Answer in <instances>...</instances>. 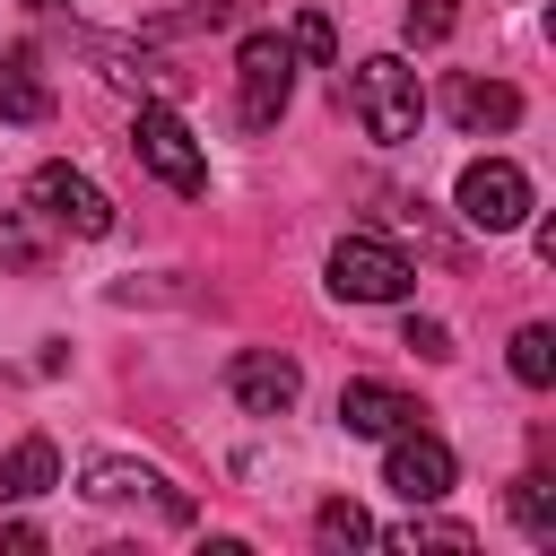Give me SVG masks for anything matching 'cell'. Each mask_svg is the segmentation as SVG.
<instances>
[{
    "mask_svg": "<svg viewBox=\"0 0 556 556\" xmlns=\"http://www.w3.org/2000/svg\"><path fill=\"white\" fill-rule=\"evenodd\" d=\"M52 486H61V452H52V434L9 443V460H0V504H35V495H52Z\"/></svg>",
    "mask_w": 556,
    "mask_h": 556,
    "instance_id": "cell-13",
    "label": "cell"
},
{
    "mask_svg": "<svg viewBox=\"0 0 556 556\" xmlns=\"http://www.w3.org/2000/svg\"><path fill=\"white\" fill-rule=\"evenodd\" d=\"M452 26H460V9H452V0H408V17H400V35H408V43H443Z\"/></svg>",
    "mask_w": 556,
    "mask_h": 556,
    "instance_id": "cell-19",
    "label": "cell"
},
{
    "mask_svg": "<svg viewBox=\"0 0 556 556\" xmlns=\"http://www.w3.org/2000/svg\"><path fill=\"white\" fill-rule=\"evenodd\" d=\"M400 348H417L426 365H443V356H452V330H443V321H417V313H408V330H400Z\"/></svg>",
    "mask_w": 556,
    "mask_h": 556,
    "instance_id": "cell-21",
    "label": "cell"
},
{
    "mask_svg": "<svg viewBox=\"0 0 556 556\" xmlns=\"http://www.w3.org/2000/svg\"><path fill=\"white\" fill-rule=\"evenodd\" d=\"M17 9H61V0H17Z\"/></svg>",
    "mask_w": 556,
    "mask_h": 556,
    "instance_id": "cell-23",
    "label": "cell"
},
{
    "mask_svg": "<svg viewBox=\"0 0 556 556\" xmlns=\"http://www.w3.org/2000/svg\"><path fill=\"white\" fill-rule=\"evenodd\" d=\"M0 269L9 278H26V269H43V235L17 217V208H0Z\"/></svg>",
    "mask_w": 556,
    "mask_h": 556,
    "instance_id": "cell-18",
    "label": "cell"
},
{
    "mask_svg": "<svg viewBox=\"0 0 556 556\" xmlns=\"http://www.w3.org/2000/svg\"><path fill=\"white\" fill-rule=\"evenodd\" d=\"M348 113H356L365 139L400 148V139H417V122H426V87H417V70H408L400 52H365V61L348 70Z\"/></svg>",
    "mask_w": 556,
    "mask_h": 556,
    "instance_id": "cell-1",
    "label": "cell"
},
{
    "mask_svg": "<svg viewBox=\"0 0 556 556\" xmlns=\"http://www.w3.org/2000/svg\"><path fill=\"white\" fill-rule=\"evenodd\" d=\"M513 382H521V391H547V382H556V330H547V321H521V330H513Z\"/></svg>",
    "mask_w": 556,
    "mask_h": 556,
    "instance_id": "cell-14",
    "label": "cell"
},
{
    "mask_svg": "<svg viewBox=\"0 0 556 556\" xmlns=\"http://www.w3.org/2000/svg\"><path fill=\"white\" fill-rule=\"evenodd\" d=\"M0 122H52V78H43V52L35 43H9L0 52Z\"/></svg>",
    "mask_w": 556,
    "mask_h": 556,
    "instance_id": "cell-11",
    "label": "cell"
},
{
    "mask_svg": "<svg viewBox=\"0 0 556 556\" xmlns=\"http://www.w3.org/2000/svg\"><path fill=\"white\" fill-rule=\"evenodd\" d=\"M426 408L408 400V391H391V382H374V374H356V382H339V426L348 434H365V443H391L400 426H417Z\"/></svg>",
    "mask_w": 556,
    "mask_h": 556,
    "instance_id": "cell-10",
    "label": "cell"
},
{
    "mask_svg": "<svg viewBox=\"0 0 556 556\" xmlns=\"http://www.w3.org/2000/svg\"><path fill=\"white\" fill-rule=\"evenodd\" d=\"M35 547H43L35 521H0V556H35Z\"/></svg>",
    "mask_w": 556,
    "mask_h": 556,
    "instance_id": "cell-22",
    "label": "cell"
},
{
    "mask_svg": "<svg viewBox=\"0 0 556 556\" xmlns=\"http://www.w3.org/2000/svg\"><path fill=\"white\" fill-rule=\"evenodd\" d=\"M452 478H460V460H452L443 434H426V426H400V434H391V452H382V486H391L400 504H443Z\"/></svg>",
    "mask_w": 556,
    "mask_h": 556,
    "instance_id": "cell-7",
    "label": "cell"
},
{
    "mask_svg": "<svg viewBox=\"0 0 556 556\" xmlns=\"http://www.w3.org/2000/svg\"><path fill=\"white\" fill-rule=\"evenodd\" d=\"M78 495H87V504H156L165 521H191V495H182L165 469H148V460H87Z\"/></svg>",
    "mask_w": 556,
    "mask_h": 556,
    "instance_id": "cell-9",
    "label": "cell"
},
{
    "mask_svg": "<svg viewBox=\"0 0 556 556\" xmlns=\"http://www.w3.org/2000/svg\"><path fill=\"white\" fill-rule=\"evenodd\" d=\"M226 391H235L243 417H287V408L304 400V365L278 356V348H243V356L226 365Z\"/></svg>",
    "mask_w": 556,
    "mask_h": 556,
    "instance_id": "cell-8",
    "label": "cell"
},
{
    "mask_svg": "<svg viewBox=\"0 0 556 556\" xmlns=\"http://www.w3.org/2000/svg\"><path fill=\"white\" fill-rule=\"evenodd\" d=\"M313 539H321V547H365V539H374V521H365V504L330 495V504L313 513Z\"/></svg>",
    "mask_w": 556,
    "mask_h": 556,
    "instance_id": "cell-17",
    "label": "cell"
},
{
    "mask_svg": "<svg viewBox=\"0 0 556 556\" xmlns=\"http://www.w3.org/2000/svg\"><path fill=\"white\" fill-rule=\"evenodd\" d=\"M452 122L469 130V139H486V130H513L521 122V87H504V78H452Z\"/></svg>",
    "mask_w": 556,
    "mask_h": 556,
    "instance_id": "cell-12",
    "label": "cell"
},
{
    "mask_svg": "<svg viewBox=\"0 0 556 556\" xmlns=\"http://www.w3.org/2000/svg\"><path fill=\"white\" fill-rule=\"evenodd\" d=\"M26 200H35L52 226L87 235V243H104V235H113V200H104V182H96V174H78V165H35V174H26Z\"/></svg>",
    "mask_w": 556,
    "mask_h": 556,
    "instance_id": "cell-6",
    "label": "cell"
},
{
    "mask_svg": "<svg viewBox=\"0 0 556 556\" xmlns=\"http://www.w3.org/2000/svg\"><path fill=\"white\" fill-rule=\"evenodd\" d=\"M452 208H460V226H478V235H513V226H530V174H521L513 156H469Z\"/></svg>",
    "mask_w": 556,
    "mask_h": 556,
    "instance_id": "cell-5",
    "label": "cell"
},
{
    "mask_svg": "<svg viewBox=\"0 0 556 556\" xmlns=\"http://www.w3.org/2000/svg\"><path fill=\"white\" fill-rule=\"evenodd\" d=\"M374 539H382V547H452V556L478 547L469 521H434V513H408V521H391V530H374Z\"/></svg>",
    "mask_w": 556,
    "mask_h": 556,
    "instance_id": "cell-15",
    "label": "cell"
},
{
    "mask_svg": "<svg viewBox=\"0 0 556 556\" xmlns=\"http://www.w3.org/2000/svg\"><path fill=\"white\" fill-rule=\"evenodd\" d=\"M408 287H417V269H408L400 243H382V235H339L330 243V295L339 304H400Z\"/></svg>",
    "mask_w": 556,
    "mask_h": 556,
    "instance_id": "cell-4",
    "label": "cell"
},
{
    "mask_svg": "<svg viewBox=\"0 0 556 556\" xmlns=\"http://www.w3.org/2000/svg\"><path fill=\"white\" fill-rule=\"evenodd\" d=\"M287 96H295V43L252 26L235 43V113H243V130H269L287 113Z\"/></svg>",
    "mask_w": 556,
    "mask_h": 556,
    "instance_id": "cell-2",
    "label": "cell"
},
{
    "mask_svg": "<svg viewBox=\"0 0 556 556\" xmlns=\"http://www.w3.org/2000/svg\"><path fill=\"white\" fill-rule=\"evenodd\" d=\"M130 156L165 182V191H208V148L191 139V122L174 113V104H139V122H130Z\"/></svg>",
    "mask_w": 556,
    "mask_h": 556,
    "instance_id": "cell-3",
    "label": "cell"
},
{
    "mask_svg": "<svg viewBox=\"0 0 556 556\" xmlns=\"http://www.w3.org/2000/svg\"><path fill=\"white\" fill-rule=\"evenodd\" d=\"M504 504H513V521H521V530H530V539H556V486H547V478H539V469H521V478H513V495H504Z\"/></svg>",
    "mask_w": 556,
    "mask_h": 556,
    "instance_id": "cell-16",
    "label": "cell"
},
{
    "mask_svg": "<svg viewBox=\"0 0 556 556\" xmlns=\"http://www.w3.org/2000/svg\"><path fill=\"white\" fill-rule=\"evenodd\" d=\"M287 43H295V52H304V61H321V70H330V61H339V35H330V17H321V9H304V17H295V26H287Z\"/></svg>",
    "mask_w": 556,
    "mask_h": 556,
    "instance_id": "cell-20",
    "label": "cell"
}]
</instances>
